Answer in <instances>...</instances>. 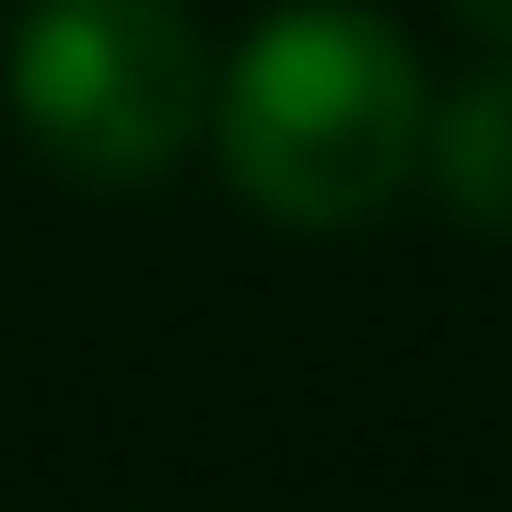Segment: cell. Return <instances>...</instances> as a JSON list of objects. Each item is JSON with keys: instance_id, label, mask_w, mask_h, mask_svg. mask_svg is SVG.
<instances>
[{"instance_id": "3", "label": "cell", "mask_w": 512, "mask_h": 512, "mask_svg": "<svg viewBox=\"0 0 512 512\" xmlns=\"http://www.w3.org/2000/svg\"><path fill=\"white\" fill-rule=\"evenodd\" d=\"M431 198L478 233H512V47L466 70L454 94H431V152H419Z\"/></svg>"}, {"instance_id": "2", "label": "cell", "mask_w": 512, "mask_h": 512, "mask_svg": "<svg viewBox=\"0 0 512 512\" xmlns=\"http://www.w3.org/2000/svg\"><path fill=\"white\" fill-rule=\"evenodd\" d=\"M0 82L47 175L94 198H140L210 140L222 59L187 0H24Z\"/></svg>"}, {"instance_id": "4", "label": "cell", "mask_w": 512, "mask_h": 512, "mask_svg": "<svg viewBox=\"0 0 512 512\" xmlns=\"http://www.w3.org/2000/svg\"><path fill=\"white\" fill-rule=\"evenodd\" d=\"M443 12H454L466 35H489V47H512V0H443Z\"/></svg>"}, {"instance_id": "1", "label": "cell", "mask_w": 512, "mask_h": 512, "mask_svg": "<svg viewBox=\"0 0 512 512\" xmlns=\"http://www.w3.org/2000/svg\"><path fill=\"white\" fill-rule=\"evenodd\" d=\"M210 152H222V187L280 233H361L419 187L431 70L361 0H291L222 59Z\"/></svg>"}]
</instances>
